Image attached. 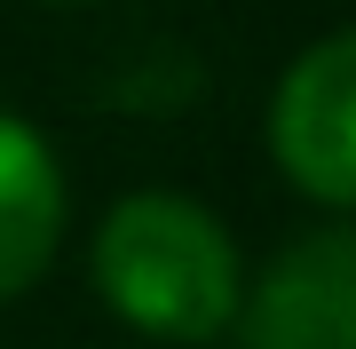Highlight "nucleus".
Listing matches in <instances>:
<instances>
[{
    "mask_svg": "<svg viewBox=\"0 0 356 349\" xmlns=\"http://www.w3.org/2000/svg\"><path fill=\"white\" fill-rule=\"evenodd\" d=\"M95 286L151 341H214L245 302L238 246L198 199L135 191L95 231Z\"/></svg>",
    "mask_w": 356,
    "mask_h": 349,
    "instance_id": "nucleus-1",
    "label": "nucleus"
},
{
    "mask_svg": "<svg viewBox=\"0 0 356 349\" xmlns=\"http://www.w3.org/2000/svg\"><path fill=\"white\" fill-rule=\"evenodd\" d=\"M269 151L293 191H309L317 207L341 215L356 199V40L325 32L277 79V104H269Z\"/></svg>",
    "mask_w": 356,
    "mask_h": 349,
    "instance_id": "nucleus-2",
    "label": "nucleus"
},
{
    "mask_svg": "<svg viewBox=\"0 0 356 349\" xmlns=\"http://www.w3.org/2000/svg\"><path fill=\"white\" fill-rule=\"evenodd\" d=\"M245 349H356V238L341 222L293 238L238 302Z\"/></svg>",
    "mask_w": 356,
    "mask_h": 349,
    "instance_id": "nucleus-3",
    "label": "nucleus"
},
{
    "mask_svg": "<svg viewBox=\"0 0 356 349\" xmlns=\"http://www.w3.org/2000/svg\"><path fill=\"white\" fill-rule=\"evenodd\" d=\"M64 238V167L48 135L0 111V302L32 294Z\"/></svg>",
    "mask_w": 356,
    "mask_h": 349,
    "instance_id": "nucleus-4",
    "label": "nucleus"
}]
</instances>
